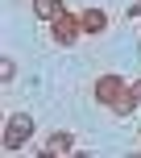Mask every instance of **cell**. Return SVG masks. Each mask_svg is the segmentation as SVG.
<instances>
[{"instance_id": "obj_1", "label": "cell", "mask_w": 141, "mask_h": 158, "mask_svg": "<svg viewBox=\"0 0 141 158\" xmlns=\"http://www.w3.org/2000/svg\"><path fill=\"white\" fill-rule=\"evenodd\" d=\"M25 129H29V121H25V117H17V121H13V129H8V150H17V142H21V133H25Z\"/></svg>"}, {"instance_id": "obj_2", "label": "cell", "mask_w": 141, "mask_h": 158, "mask_svg": "<svg viewBox=\"0 0 141 158\" xmlns=\"http://www.w3.org/2000/svg\"><path fill=\"white\" fill-rule=\"evenodd\" d=\"M50 150H58V154L70 150V137H54V142H50Z\"/></svg>"}]
</instances>
